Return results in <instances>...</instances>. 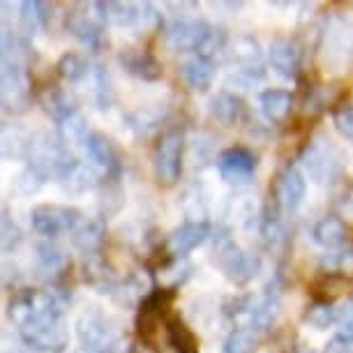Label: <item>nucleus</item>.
I'll use <instances>...</instances> for the list:
<instances>
[{"label":"nucleus","mask_w":353,"mask_h":353,"mask_svg":"<svg viewBox=\"0 0 353 353\" xmlns=\"http://www.w3.org/2000/svg\"><path fill=\"white\" fill-rule=\"evenodd\" d=\"M28 46L8 26L3 28V109L8 113H26L32 106V88L28 74Z\"/></svg>","instance_id":"f257e3e1"},{"label":"nucleus","mask_w":353,"mask_h":353,"mask_svg":"<svg viewBox=\"0 0 353 353\" xmlns=\"http://www.w3.org/2000/svg\"><path fill=\"white\" fill-rule=\"evenodd\" d=\"M212 261L219 268V272L229 279L231 284L245 286L261 272V256L245 252L241 245L233 241L229 231H222L212 238Z\"/></svg>","instance_id":"f03ea898"},{"label":"nucleus","mask_w":353,"mask_h":353,"mask_svg":"<svg viewBox=\"0 0 353 353\" xmlns=\"http://www.w3.org/2000/svg\"><path fill=\"white\" fill-rule=\"evenodd\" d=\"M74 155L70 152V145L63 141V137L58 132H35L30 137L28 155L26 162L35 166L44 173L46 178H58L63 176V171L74 162Z\"/></svg>","instance_id":"7ed1b4c3"},{"label":"nucleus","mask_w":353,"mask_h":353,"mask_svg":"<svg viewBox=\"0 0 353 353\" xmlns=\"http://www.w3.org/2000/svg\"><path fill=\"white\" fill-rule=\"evenodd\" d=\"M231 321L236 328H248L254 332L268 330L275 325L279 316V298L277 293L263 291V293H250L238 301H233L229 310Z\"/></svg>","instance_id":"20e7f679"},{"label":"nucleus","mask_w":353,"mask_h":353,"mask_svg":"<svg viewBox=\"0 0 353 353\" xmlns=\"http://www.w3.org/2000/svg\"><path fill=\"white\" fill-rule=\"evenodd\" d=\"M185 148H188V139H185V128L181 125L169 128L159 137L155 152H152V171L162 188H173L181 181Z\"/></svg>","instance_id":"39448f33"},{"label":"nucleus","mask_w":353,"mask_h":353,"mask_svg":"<svg viewBox=\"0 0 353 353\" xmlns=\"http://www.w3.org/2000/svg\"><path fill=\"white\" fill-rule=\"evenodd\" d=\"M301 169L312 183L330 185L342 173V155L328 137L316 134L301 152Z\"/></svg>","instance_id":"423d86ee"},{"label":"nucleus","mask_w":353,"mask_h":353,"mask_svg":"<svg viewBox=\"0 0 353 353\" xmlns=\"http://www.w3.org/2000/svg\"><path fill=\"white\" fill-rule=\"evenodd\" d=\"M74 335L79 344H81V349L90 353H102L118 342L113 319L102 307H95V305L81 310V314L77 316Z\"/></svg>","instance_id":"0eeeda50"},{"label":"nucleus","mask_w":353,"mask_h":353,"mask_svg":"<svg viewBox=\"0 0 353 353\" xmlns=\"http://www.w3.org/2000/svg\"><path fill=\"white\" fill-rule=\"evenodd\" d=\"M65 30L74 39H79L85 49L95 53L106 46V23L97 14L95 3L68 10V14H65Z\"/></svg>","instance_id":"6e6552de"},{"label":"nucleus","mask_w":353,"mask_h":353,"mask_svg":"<svg viewBox=\"0 0 353 353\" xmlns=\"http://www.w3.org/2000/svg\"><path fill=\"white\" fill-rule=\"evenodd\" d=\"M81 148H83V162L97 173L99 183L121 181V171H123L121 152H118L116 143L109 137L102 134V132H90L88 141Z\"/></svg>","instance_id":"1a4fd4ad"},{"label":"nucleus","mask_w":353,"mask_h":353,"mask_svg":"<svg viewBox=\"0 0 353 353\" xmlns=\"http://www.w3.org/2000/svg\"><path fill=\"white\" fill-rule=\"evenodd\" d=\"M85 215L81 210L72 208V205H61V203H39L30 210V226L32 231L39 236L58 238L61 233H72L74 226L81 222Z\"/></svg>","instance_id":"9d476101"},{"label":"nucleus","mask_w":353,"mask_h":353,"mask_svg":"<svg viewBox=\"0 0 353 353\" xmlns=\"http://www.w3.org/2000/svg\"><path fill=\"white\" fill-rule=\"evenodd\" d=\"M212 30V23L196 17H176L164 32L166 46L176 53H199Z\"/></svg>","instance_id":"9b49d317"},{"label":"nucleus","mask_w":353,"mask_h":353,"mask_svg":"<svg viewBox=\"0 0 353 353\" xmlns=\"http://www.w3.org/2000/svg\"><path fill=\"white\" fill-rule=\"evenodd\" d=\"M215 166L222 176V181L231 188H248L256 176L259 159L250 148L243 145H231V148L222 150L215 159Z\"/></svg>","instance_id":"f8f14e48"},{"label":"nucleus","mask_w":353,"mask_h":353,"mask_svg":"<svg viewBox=\"0 0 353 353\" xmlns=\"http://www.w3.org/2000/svg\"><path fill=\"white\" fill-rule=\"evenodd\" d=\"M307 196V176L298 164H284L275 178V203L284 212H296Z\"/></svg>","instance_id":"ddd939ff"},{"label":"nucleus","mask_w":353,"mask_h":353,"mask_svg":"<svg viewBox=\"0 0 353 353\" xmlns=\"http://www.w3.org/2000/svg\"><path fill=\"white\" fill-rule=\"evenodd\" d=\"M208 238H210V222H192V219H185L183 224H178L176 229L169 233V238H166V250H169L171 256L185 259L190 252L201 248Z\"/></svg>","instance_id":"4468645a"},{"label":"nucleus","mask_w":353,"mask_h":353,"mask_svg":"<svg viewBox=\"0 0 353 353\" xmlns=\"http://www.w3.org/2000/svg\"><path fill=\"white\" fill-rule=\"evenodd\" d=\"M268 63L279 77L289 79V81H298V77H301L303 56L293 39H286V37L272 39L268 46Z\"/></svg>","instance_id":"2eb2a0df"},{"label":"nucleus","mask_w":353,"mask_h":353,"mask_svg":"<svg viewBox=\"0 0 353 353\" xmlns=\"http://www.w3.org/2000/svg\"><path fill=\"white\" fill-rule=\"evenodd\" d=\"M32 263H35L37 277L46 279V282H56V279H61L65 275V270L70 268L68 254H65L58 245H53L51 241H44V243L35 245Z\"/></svg>","instance_id":"dca6fc26"},{"label":"nucleus","mask_w":353,"mask_h":353,"mask_svg":"<svg viewBox=\"0 0 353 353\" xmlns=\"http://www.w3.org/2000/svg\"><path fill=\"white\" fill-rule=\"evenodd\" d=\"M106 238V224L102 217H83L70 233L72 245L81 252L83 256L102 254V245Z\"/></svg>","instance_id":"f3484780"},{"label":"nucleus","mask_w":353,"mask_h":353,"mask_svg":"<svg viewBox=\"0 0 353 353\" xmlns=\"http://www.w3.org/2000/svg\"><path fill=\"white\" fill-rule=\"evenodd\" d=\"M118 63L123 65V70L128 72V74L141 79V81H157V79H162L164 74L162 63H159L150 51H141V49L121 51Z\"/></svg>","instance_id":"a211bd4d"},{"label":"nucleus","mask_w":353,"mask_h":353,"mask_svg":"<svg viewBox=\"0 0 353 353\" xmlns=\"http://www.w3.org/2000/svg\"><path fill=\"white\" fill-rule=\"evenodd\" d=\"M210 118L217 121L224 128H233V125L241 123L243 113H245V102L238 92L233 90H217L208 102Z\"/></svg>","instance_id":"6ab92c4d"},{"label":"nucleus","mask_w":353,"mask_h":353,"mask_svg":"<svg viewBox=\"0 0 353 353\" xmlns=\"http://www.w3.org/2000/svg\"><path fill=\"white\" fill-rule=\"evenodd\" d=\"M325 42H328L325 53L330 63H349L353 56V26L344 19H335L325 30Z\"/></svg>","instance_id":"aec40b11"},{"label":"nucleus","mask_w":353,"mask_h":353,"mask_svg":"<svg viewBox=\"0 0 353 353\" xmlns=\"http://www.w3.org/2000/svg\"><path fill=\"white\" fill-rule=\"evenodd\" d=\"M293 92L284 88H268L259 95V106H261L263 118L272 125H282L291 118L293 113Z\"/></svg>","instance_id":"412c9836"},{"label":"nucleus","mask_w":353,"mask_h":353,"mask_svg":"<svg viewBox=\"0 0 353 353\" xmlns=\"http://www.w3.org/2000/svg\"><path fill=\"white\" fill-rule=\"evenodd\" d=\"M178 72L190 90L205 92L215 81V61H208L203 56H190L181 63Z\"/></svg>","instance_id":"4be33fe9"},{"label":"nucleus","mask_w":353,"mask_h":353,"mask_svg":"<svg viewBox=\"0 0 353 353\" xmlns=\"http://www.w3.org/2000/svg\"><path fill=\"white\" fill-rule=\"evenodd\" d=\"M39 106H42L44 113L56 125L65 123L68 118H72L79 111L77 102L72 99L70 92L65 90V88H56V85H51V88L42 90V95H39Z\"/></svg>","instance_id":"5701e85b"},{"label":"nucleus","mask_w":353,"mask_h":353,"mask_svg":"<svg viewBox=\"0 0 353 353\" xmlns=\"http://www.w3.org/2000/svg\"><path fill=\"white\" fill-rule=\"evenodd\" d=\"M169 118V104L157 102V104H145L139 106L128 116V128L134 132L137 137H148L150 132H155Z\"/></svg>","instance_id":"b1692460"},{"label":"nucleus","mask_w":353,"mask_h":353,"mask_svg":"<svg viewBox=\"0 0 353 353\" xmlns=\"http://www.w3.org/2000/svg\"><path fill=\"white\" fill-rule=\"evenodd\" d=\"M312 238H314L316 245H321L325 250H339L349 241V226H346L344 219L335 215H325L314 224Z\"/></svg>","instance_id":"393cba45"},{"label":"nucleus","mask_w":353,"mask_h":353,"mask_svg":"<svg viewBox=\"0 0 353 353\" xmlns=\"http://www.w3.org/2000/svg\"><path fill=\"white\" fill-rule=\"evenodd\" d=\"M231 61L236 63L238 70L248 72H265L263 68V51L261 44L256 42L252 35L236 37V42L231 46Z\"/></svg>","instance_id":"a878e982"},{"label":"nucleus","mask_w":353,"mask_h":353,"mask_svg":"<svg viewBox=\"0 0 353 353\" xmlns=\"http://www.w3.org/2000/svg\"><path fill=\"white\" fill-rule=\"evenodd\" d=\"M51 8L42 0H23L19 5V23H21L23 35H37L39 30H44L49 26Z\"/></svg>","instance_id":"bb28decb"},{"label":"nucleus","mask_w":353,"mask_h":353,"mask_svg":"<svg viewBox=\"0 0 353 353\" xmlns=\"http://www.w3.org/2000/svg\"><path fill=\"white\" fill-rule=\"evenodd\" d=\"M97 181H99L97 173L92 171L88 164L74 159V162L63 171V176L58 178V185H61L65 192H70V194H81V192L95 188Z\"/></svg>","instance_id":"cd10ccee"},{"label":"nucleus","mask_w":353,"mask_h":353,"mask_svg":"<svg viewBox=\"0 0 353 353\" xmlns=\"http://www.w3.org/2000/svg\"><path fill=\"white\" fill-rule=\"evenodd\" d=\"M166 344L171 346L173 353H199V339L188 325L183 323L181 316H169L164 321Z\"/></svg>","instance_id":"c85d7f7f"},{"label":"nucleus","mask_w":353,"mask_h":353,"mask_svg":"<svg viewBox=\"0 0 353 353\" xmlns=\"http://www.w3.org/2000/svg\"><path fill=\"white\" fill-rule=\"evenodd\" d=\"M279 205L275 203V208L265 205L259 215V236L261 241L268 245V248H279L284 241H286V229H284V222L279 217Z\"/></svg>","instance_id":"c756f323"},{"label":"nucleus","mask_w":353,"mask_h":353,"mask_svg":"<svg viewBox=\"0 0 353 353\" xmlns=\"http://www.w3.org/2000/svg\"><path fill=\"white\" fill-rule=\"evenodd\" d=\"M319 268L328 277L353 279V248H339L321 256Z\"/></svg>","instance_id":"7c9ffc66"},{"label":"nucleus","mask_w":353,"mask_h":353,"mask_svg":"<svg viewBox=\"0 0 353 353\" xmlns=\"http://www.w3.org/2000/svg\"><path fill=\"white\" fill-rule=\"evenodd\" d=\"M56 70H58V77L68 83H81L85 77L92 72V65L85 61V56L77 51H68L58 58L56 63Z\"/></svg>","instance_id":"2f4dec72"},{"label":"nucleus","mask_w":353,"mask_h":353,"mask_svg":"<svg viewBox=\"0 0 353 353\" xmlns=\"http://www.w3.org/2000/svg\"><path fill=\"white\" fill-rule=\"evenodd\" d=\"M132 30L137 32H159L162 30V14L152 3H134V23H132Z\"/></svg>","instance_id":"473e14b6"},{"label":"nucleus","mask_w":353,"mask_h":353,"mask_svg":"<svg viewBox=\"0 0 353 353\" xmlns=\"http://www.w3.org/2000/svg\"><path fill=\"white\" fill-rule=\"evenodd\" d=\"M46 181H49V178H46L42 171L30 164H26L14 178V192L19 196H35L46 185Z\"/></svg>","instance_id":"72a5a7b5"},{"label":"nucleus","mask_w":353,"mask_h":353,"mask_svg":"<svg viewBox=\"0 0 353 353\" xmlns=\"http://www.w3.org/2000/svg\"><path fill=\"white\" fill-rule=\"evenodd\" d=\"M259 349V332L248 328H233L229 337L224 339L222 353H256Z\"/></svg>","instance_id":"f704fd0d"},{"label":"nucleus","mask_w":353,"mask_h":353,"mask_svg":"<svg viewBox=\"0 0 353 353\" xmlns=\"http://www.w3.org/2000/svg\"><path fill=\"white\" fill-rule=\"evenodd\" d=\"M30 137L28 132H23L21 128L14 125V132L12 128L3 130V157L5 159H14V157H23L28 155V145H30Z\"/></svg>","instance_id":"c9c22d12"},{"label":"nucleus","mask_w":353,"mask_h":353,"mask_svg":"<svg viewBox=\"0 0 353 353\" xmlns=\"http://www.w3.org/2000/svg\"><path fill=\"white\" fill-rule=\"evenodd\" d=\"M58 134L63 137L65 143H77V145H83L88 141L90 132H88V121H85V116L81 111H77L74 116L68 118L65 123L58 125Z\"/></svg>","instance_id":"e433bc0d"},{"label":"nucleus","mask_w":353,"mask_h":353,"mask_svg":"<svg viewBox=\"0 0 353 353\" xmlns=\"http://www.w3.org/2000/svg\"><path fill=\"white\" fill-rule=\"evenodd\" d=\"M305 321L314 330H328L337 321V307L328 301H316L305 312Z\"/></svg>","instance_id":"4c0bfd02"},{"label":"nucleus","mask_w":353,"mask_h":353,"mask_svg":"<svg viewBox=\"0 0 353 353\" xmlns=\"http://www.w3.org/2000/svg\"><path fill=\"white\" fill-rule=\"evenodd\" d=\"M92 83H95V102L99 109H109L113 104V99H116V90H113V83H111V77L109 72H106L102 65H92Z\"/></svg>","instance_id":"58836bf2"},{"label":"nucleus","mask_w":353,"mask_h":353,"mask_svg":"<svg viewBox=\"0 0 353 353\" xmlns=\"http://www.w3.org/2000/svg\"><path fill=\"white\" fill-rule=\"evenodd\" d=\"M190 272H192V265H190L188 259L173 256L171 263L166 265V268L159 270V277H162V282H164V289H173V291H176L183 282H188Z\"/></svg>","instance_id":"ea45409f"},{"label":"nucleus","mask_w":353,"mask_h":353,"mask_svg":"<svg viewBox=\"0 0 353 353\" xmlns=\"http://www.w3.org/2000/svg\"><path fill=\"white\" fill-rule=\"evenodd\" d=\"M185 212H188V219L192 222H208V201H205V192L199 188H190L185 192Z\"/></svg>","instance_id":"a19ab883"},{"label":"nucleus","mask_w":353,"mask_h":353,"mask_svg":"<svg viewBox=\"0 0 353 353\" xmlns=\"http://www.w3.org/2000/svg\"><path fill=\"white\" fill-rule=\"evenodd\" d=\"M123 199H125V192H123V188H121V183H118V181H106V183H102V194H99V205H102L104 217H106V215H113V212L121 210Z\"/></svg>","instance_id":"79ce46f5"},{"label":"nucleus","mask_w":353,"mask_h":353,"mask_svg":"<svg viewBox=\"0 0 353 353\" xmlns=\"http://www.w3.org/2000/svg\"><path fill=\"white\" fill-rule=\"evenodd\" d=\"M337 339L344 344H353V298L344 301L337 307Z\"/></svg>","instance_id":"37998d69"},{"label":"nucleus","mask_w":353,"mask_h":353,"mask_svg":"<svg viewBox=\"0 0 353 353\" xmlns=\"http://www.w3.org/2000/svg\"><path fill=\"white\" fill-rule=\"evenodd\" d=\"M332 125H335L337 134L353 143V104H339L332 111Z\"/></svg>","instance_id":"c03bdc74"},{"label":"nucleus","mask_w":353,"mask_h":353,"mask_svg":"<svg viewBox=\"0 0 353 353\" xmlns=\"http://www.w3.org/2000/svg\"><path fill=\"white\" fill-rule=\"evenodd\" d=\"M23 241V233L19 224L10 217L8 208H3V252H12Z\"/></svg>","instance_id":"a18cd8bd"},{"label":"nucleus","mask_w":353,"mask_h":353,"mask_svg":"<svg viewBox=\"0 0 353 353\" xmlns=\"http://www.w3.org/2000/svg\"><path fill=\"white\" fill-rule=\"evenodd\" d=\"M212 157V145L208 143V139L199 137L196 141L190 143V162L192 169H203Z\"/></svg>","instance_id":"49530a36"},{"label":"nucleus","mask_w":353,"mask_h":353,"mask_svg":"<svg viewBox=\"0 0 353 353\" xmlns=\"http://www.w3.org/2000/svg\"><path fill=\"white\" fill-rule=\"evenodd\" d=\"M102 353H132V344L125 342V339H118L116 344L109 346V349L102 351Z\"/></svg>","instance_id":"de8ad7c7"}]
</instances>
